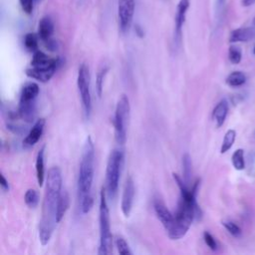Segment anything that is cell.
Wrapping results in <instances>:
<instances>
[{
	"instance_id": "cell-29",
	"label": "cell",
	"mask_w": 255,
	"mask_h": 255,
	"mask_svg": "<svg viewBox=\"0 0 255 255\" xmlns=\"http://www.w3.org/2000/svg\"><path fill=\"white\" fill-rule=\"evenodd\" d=\"M222 225L225 227V229L234 237H240L242 235L241 228L233 221L231 220H225L222 221Z\"/></svg>"
},
{
	"instance_id": "cell-32",
	"label": "cell",
	"mask_w": 255,
	"mask_h": 255,
	"mask_svg": "<svg viewBox=\"0 0 255 255\" xmlns=\"http://www.w3.org/2000/svg\"><path fill=\"white\" fill-rule=\"evenodd\" d=\"M45 43V46H46V48L48 49V50H50V51H52V52H54V51H56L57 49H58V44H57V42L54 40V39H49L48 41H46V42H44Z\"/></svg>"
},
{
	"instance_id": "cell-7",
	"label": "cell",
	"mask_w": 255,
	"mask_h": 255,
	"mask_svg": "<svg viewBox=\"0 0 255 255\" xmlns=\"http://www.w3.org/2000/svg\"><path fill=\"white\" fill-rule=\"evenodd\" d=\"M134 0H118L119 24L123 33H127L131 26L134 15Z\"/></svg>"
},
{
	"instance_id": "cell-31",
	"label": "cell",
	"mask_w": 255,
	"mask_h": 255,
	"mask_svg": "<svg viewBox=\"0 0 255 255\" xmlns=\"http://www.w3.org/2000/svg\"><path fill=\"white\" fill-rule=\"evenodd\" d=\"M20 6L22 8V10L26 13V14H31L34 8V0H19Z\"/></svg>"
},
{
	"instance_id": "cell-5",
	"label": "cell",
	"mask_w": 255,
	"mask_h": 255,
	"mask_svg": "<svg viewBox=\"0 0 255 255\" xmlns=\"http://www.w3.org/2000/svg\"><path fill=\"white\" fill-rule=\"evenodd\" d=\"M129 101L126 95L119 100L114 117L115 138L118 143L124 144L127 140V125L129 117Z\"/></svg>"
},
{
	"instance_id": "cell-22",
	"label": "cell",
	"mask_w": 255,
	"mask_h": 255,
	"mask_svg": "<svg viewBox=\"0 0 255 255\" xmlns=\"http://www.w3.org/2000/svg\"><path fill=\"white\" fill-rule=\"evenodd\" d=\"M235 138H236V131L232 128L228 129L223 137L221 147H220V152L225 153L226 151H228L232 147V145L235 141Z\"/></svg>"
},
{
	"instance_id": "cell-37",
	"label": "cell",
	"mask_w": 255,
	"mask_h": 255,
	"mask_svg": "<svg viewBox=\"0 0 255 255\" xmlns=\"http://www.w3.org/2000/svg\"><path fill=\"white\" fill-rule=\"evenodd\" d=\"M253 25L255 26V17H254V19H253Z\"/></svg>"
},
{
	"instance_id": "cell-13",
	"label": "cell",
	"mask_w": 255,
	"mask_h": 255,
	"mask_svg": "<svg viewBox=\"0 0 255 255\" xmlns=\"http://www.w3.org/2000/svg\"><path fill=\"white\" fill-rule=\"evenodd\" d=\"M255 38V27H244L233 30L229 36L230 43L247 42Z\"/></svg>"
},
{
	"instance_id": "cell-24",
	"label": "cell",
	"mask_w": 255,
	"mask_h": 255,
	"mask_svg": "<svg viewBox=\"0 0 255 255\" xmlns=\"http://www.w3.org/2000/svg\"><path fill=\"white\" fill-rule=\"evenodd\" d=\"M232 165L236 170H243L245 168V159H244V150L242 148H237L231 156Z\"/></svg>"
},
{
	"instance_id": "cell-6",
	"label": "cell",
	"mask_w": 255,
	"mask_h": 255,
	"mask_svg": "<svg viewBox=\"0 0 255 255\" xmlns=\"http://www.w3.org/2000/svg\"><path fill=\"white\" fill-rule=\"evenodd\" d=\"M77 86L79 94L81 97V102L84 110L85 117L90 118L92 113V96H91V82H90V72L87 64L83 63L78 71Z\"/></svg>"
},
{
	"instance_id": "cell-20",
	"label": "cell",
	"mask_w": 255,
	"mask_h": 255,
	"mask_svg": "<svg viewBox=\"0 0 255 255\" xmlns=\"http://www.w3.org/2000/svg\"><path fill=\"white\" fill-rule=\"evenodd\" d=\"M225 82L229 87L232 88L241 87L246 83V76L240 71H234L227 76Z\"/></svg>"
},
{
	"instance_id": "cell-19",
	"label": "cell",
	"mask_w": 255,
	"mask_h": 255,
	"mask_svg": "<svg viewBox=\"0 0 255 255\" xmlns=\"http://www.w3.org/2000/svg\"><path fill=\"white\" fill-rule=\"evenodd\" d=\"M40 92V88L38 84L34 82L27 83L21 91L20 94V100L19 101H33L36 100Z\"/></svg>"
},
{
	"instance_id": "cell-9",
	"label": "cell",
	"mask_w": 255,
	"mask_h": 255,
	"mask_svg": "<svg viewBox=\"0 0 255 255\" xmlns=\"http://www.w3.org/2000/svg\"><path fill=\"white\" fill-rule=\"evenodd\" d=\"M153 209L157 216V218L160 220L163 227L168 229V227L171 225L174 219V215L167 209L164 202L159 198H154L153 200Z\"/></svg>"
},
{
	"instance_id": "cell-17",
	"label": "cell",
	"mask_w": 255,
	"mask_h": 255,
	"mask_svg": "<svg viewBox=\"0 0 255 255\" xmlns=\"http://www.w3.org/2000/svg\"><path fill=\"white\" fill-rule=\"evenodd\" d=\"M70 206V196L66 189L61 190L57 202V222L59 223L65 216Z\"/></svg>"
},
{
	"instance_id": "cell-21",
	"label": "cell",
	"mask_w": 255,
	"mask_h": 255,
	"mask_svg": "<svg viewBox=\"0 0 255 255\" xmlns=\"http://www.w3.org/2000/svg\"><path fill=\"white\" fill-rule=\"evenodd\" d=\"M191 174H192L191 157L188 153H184L182 156V175H183L182 178L187 185H189L191 181Z\"/></svg>"
},
{
	"instance_id": "cell-16",
	"label": "cell",
	"mask_w": 255,
	"mask_h": 255,
	"mask_svg": "<svg viewBox=\"0 0 255 255\" xmlns=\"http://www.w3.org/2000/svg\"><path fill=\"white\" fill-rule=\"evenodd\" d=\"M227 114H228V102L225 99H223L215 106L212 112V119L215 121L217 128H220L223 126L226 120Z\"/></svg>"
},
{
	"instance_id": "cell-18",
	"label": "cell",
	"mask_w": 255,
	"mask_h": 255,
	"mask_svg": "<svg viewBox=\"0 0 255 255\" xmlns=\"http://www.w3.org/2000/svg\"><path fill=\"white\" fill-rule=\"evenodd\" d=\"M44 154H45V146H42L36 156V177L38 185L41 187L43 186L45 180V161H44Z\"/></svg>"
},
{
	"instance_id": "cell-14",
	"label": "cell",
	"mask_w": 255,
	"mask_h": 255,
	"mask_svg": "<svg viewBox=\"0 0 255 255\" xmlns=\"http://www.w3.org/2000/svg\"><path fill=\"white\" fill-rule=\"evenodd\" d=\"M54 33V23L50 16H44L41 18L38 24V36L43 41L46 42L52 38Z\"/></svg>"
},
{
	"instance_id": "cell-1",
	"label": "cell",
	"mask_w": 255,
	"mask_h": 255,
	"mask_svg": "<svg viewBox=\"0 0 255 255\" xmlns=\"http://www.w3.org/2000/svg\"><path fill=\"white\" fill-rule=\"evenodd\" d=\"M62 172L58 166L49 169L46 190L42 205V218L39 224V238L42 245L50 241L57 222V202L62 190Z\"/></svg>"
},
{
	"instance_id": "cell-33",
	"label": "cell",
	"mask_w": 255,
	"mask_h": 255,
	"mask_svg": "<svg viewBox=\"0 0 255 255\" xmlns=\"http://www.w3.org/2000/svg\"><path fill=\"white\" fill-rule=\"evenodd\" d=\"M0 186H1V189L3 191H8L9 190V184H8V181L6 180L5 176L3 173L0 174Z\"/></svg>"
},
{
	"instance_id": "cell-2",
	"label": "cell",
	"mask_w": 255,
	"mask_h": 255,
	"mask_svg": "<svg viewBox=\"0 0 255 255\" xmlns=\"http://www.w3.org/2000/svg\"><path fill=\"white\" fill-rule=\"evenodd\" d=\"M95 146L91 136H88L82 150V157L78 175V197L83 213H88L93 207L92 186L94 179Z\"/></svg>"
},
{
	"instance_id": "cell-8",
	"label": "cell",
	"mask_w": 255,
	"mask_h": 255,
	"mask_svg": "<svg viewBox=\"0 0 255 255\" xmlns=\"http://www.w3.org/2000/svg\"><path fill=\"white\" fill-rule=\"evenodd\" d=\"M134 193H135V187H134V182L132 178L129 176L127 178L125 187H124V192L122 196V212L125 215V217H128L130 215L131 209H132V204H133V199H134Z\"/></svg>"
},
{
	"instance_id": "cell-38",
	"label": "cell",
	"mask_w": 255,
	"mask_h": 255,
	"mask_svg": "<svg viewBox=\"0 0 255 255\" xmlns=\"http://www.w3.org/2000/svg\"><path fill=\"white\" fill-rule=\"evenodd\" d=\"M253 54L255 55V46H254V48H253Z\"/></svg>"
},
{
	"instance_id": "cell-4",
	"label": "cell",
	"mask_w": 255,
	"mask_h": 255,
	"mask_svg": "<svg viewBox=\"0 0 255 255\" xmlns=\"http://www.w3.org/2000/svg\"><path fill=\"white\" fill-rule=\"evenodd\" d=\"M124 160L125 154L123 150L116 148L111 151L106 169V191L110 199H114L118 193Z\"/></svg>"
},
{
	"instance_id": "cell-11",
	"label": "cell",
	"mask_w": 255,
	"mask_h": 255,
	"mask_svg": "<svg viewBox=\"0 0 255 255\" xmlns=\"http://www.w3.org/2000/svg\"><path fill=\"white\" fill-rule=\"evenodd\" d=\"M189 8V0H179L176 8L175 18H174V34L175 38H180L181 29L185 21L186 13Z\"/></svg>"
},
{
	"instance_id": "cell-15",
	"label": "cell",
	"mask_w": 255,
	"mask_h": 255,
	"mask_svg": "<svg viewBox=\"0 0 255 255\" xmlns=\"http://www.w3.org/2000/svg\"><path fill=\"white\" fill-rule=\"evenodd\" d=\"M56 71H57L56 69H36V68L30 67L26 69L25 73L31 79H35L39 82L46 83L54 76Z\"/></svg>"
},
{
	"instance_id": "cell-3",
	"label": "cell",
	"mask_w": 255,
	"mask_h": 255,
	"mask_svg": "<svg viewBox=\"0 0 255 255\" xmlns=\"http://www.w3.org/2000/svg\"><path fill=\"white\" fill-rule=\"evenodd\" d=\"M99 222H100V246L98 253L100 255H107L113 250V236L111 231L110 210L107 202L106 188H102L100 193L99 205Z\"/></svg>"
},
{
	"instance_id": "cell-27",
	"label": "cell",
	"mask_w": 255,
	"mask_h": 255,
	"mask_svg": "<svg viewBox=\"0 0 255 255\" xmlns=\"http://www.w3.org/2000/svg\"><path fill=\"white\" fill-rule=\"evenodd\" d=\"M114 242H115V245H116V247L118 249V252L120 254H122V255H130V254H132L128 242L122 236H116Z\"/></svg>"
},
{
	"instance_id": "cell-30",
	"label": "cell",
	"mask_w": 255,
	"mask_h": 255,
	"mask_svg": "<svg viewBox=\"0 0 255 255\" xmlns=\"http://www.w3.org/2000/svg\"><path fill=\"white\" fill-rule=\"evenodd\" d=\"M203 240L205 242V244L212 250V251H216L218 249V244L216 239L213 237V235L211 233H209L208 231H204L203 233Z\"/></svg>"
},
{
	"instance_id": "cell-34",
	"label": "cell",
	"mask_w": 255,
	"mask_h": 255,
	"mask_svg": "<svg viewBox=\"0 0 255 255\" xmlns=\"http://www.w3.org/2000/svg\"><path fill=\"white\" fill-rule=\"evenodd\" d=\"M225 0H216V10L218 13H220L224 7Z\"/></svg>"
},
{
	"instance_id": "cell-12",
	"label": "cell",
	"mask_w": 255,
	"mask_h": 255,
	"mask_svg": "<svg viewBox=\"0 0 255 255\" xmlns=\"http://www.w3.org/2000/svg\"><path fill=\"white\" fill-rule=\"evenodd\" d=\"M18 116L26 123H32L36 118V100L19 101Z\"/></svg>"
},
{
	"instance_id": "cell-36",
	"label": "cell",
	"mask_w": 255,
	"mask_h": 255,
	"mask_svg": "<svg viewBox=\"0 0 255 255\" xmlns=\"http://www.w3.org/2000/svg\"><path fill=\"white\" fill-rule=\"evenodd\" d=\"M255 3V0H242V4L244 6H250Z\"/></svg>"
},
{
	"instance_id": "cell-23",
	"label": "cell",
	"mask_w": 255,
	"mask_h": 255,
	"mask_svg": "<svg viewBox=\"0 0 255 255\" xmlns=\"http://www.w3.org/2000/svg\"><path fill=\"white\" fill-rule=\"evenodd\" d=\"M24 201H25L26 205L29 208H31V209L36 208L39 204V193H38V191L34 188H29L25 192Z\"/></svg>"
},
{
	"instance_id": "cell-28",
	"label": "cell",
	"mask_w": 255,
	"mask_h": 255,
	"mask_svg": "<svg viewBox=\"0 0 255 255\" xmlns=\"http://www.w3.org/2000/svg\"><path fill=\"white\" fill-rule=\"evenodd\" d=\"M228 59L231 64H239L242 59L241 49L237 46H230L228 49Z\"/></svg>"
},
{
	"instance_id": "cell-25",
	"label": "cell",
	"mask_w": 255,
	"mask_h": 255,
	"mask_svg": "<svg viewBox=\"0 0 255 255\" xmlns=\"http://www.w3.org/2000/svg\"><path fill=\"white\" fill-rule=\"evenodd\" d=\"M39 36L35 33H27L24 37V45L28 51L35 52L38 48Z\"/></svg>"
},
{
	"instance_id": "cell-26",
	"label": "cell",
	"mask_w": 255,
	"mask_h": 255,
	"mask_svg": "<svg viewBox=\"0 0 255 255\" xmlns=\"http://www.w3.org/2000/svg\"><path fill=\"white\" fill-rule=\"evenodd\" d=\"M109 71V67H102L99 72L97 73L96 77V91L98 94V97L101 98L103 94V87H104V80Z\"/></svg>"
},
{
	"instance_id": "cell-35",
	"label": "cell",
	"mask_w": 255,
	"mask_h": 255,
	"mask_svg": "<svg viewBox=\"0 0 255 255\" xmlns=\"http://www.w3.org/2000/svg\"><path fill=\"white\" fill-rule=\"evenodd\" d=\"M134 31H135L136 35H137L139 38H142V37L144 36L143 30L141 29V27H140V26H138V25H135V26H134Z\"/></svg>"
},
{
	"instance_id": "cell-10",
	"label": "cell",
	"mask_w": 255,
	"mask_h": 255,
	"mask_svg": "<svg viewBox=\"0 0 255 255\" xmlns=\"http://www.w3.org/2000/svg\"><path fill=\"white\" fill-rule=\"evenodd\" d=\"M45 123H46L45 119H38L35 122L32 128L29 130V132L27 133L26 137L23 140V146L31 147L39 141V139L43 133V130H44Z\"/></svg>"
}]
</instances>
